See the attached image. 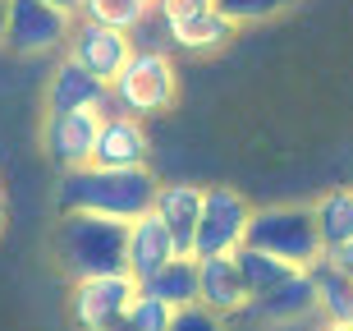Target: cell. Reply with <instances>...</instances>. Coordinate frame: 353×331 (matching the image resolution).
Listing matches in <instances>:
<instances>
[{"instance_id": "cell-1", "label": "cell", "mask_w": 353, "mask_h": 331, "mask_svg": "<svg viewBox=\"0 0 353 331\" xmlns=\"http://www.w3.org/2000/svg\"><path fill=\"white\" fill-rule=\"evenodd\" d=\"M157 185L161 180L147 166H129V171L79 166V171H60L55 207L60 212H92V216H115V221H138L143 212H152Z\"/></svg>"}, {"instance_id": "cell-2", "label": "cell", "mask_w": 353, "mask_h": 331, "mask_svg": "<svg viewBox=\"0 0 353 331\" xmlns=\"http://www.w3.org/2000/svg\"><path fill=\"white\" fill-rule=\"evenodd\" d=\"M124 239H129V221L92 212H60L55 258H60L69 281L110 276V272H124Z\"/></svg>"}, {"instance_id": "cell-3", "label": "cell", "mask_w": 353, "mask_h": 331, "mask_svg": "<svg viewBox=\"0 0 353 331\" xmlns=\"http://www.w3.org/2000/svg\"><path fill=\"white\" fill-rule=\"evenodd\" d=\"M179 97V74H174V55L170 51H138L124 60L115 79H110V111L133 120H152L161 111L174 106Z\"/></svg>"}, {"instance_id": "cell-4", "label": "cell", "mask_w": 353, "mask_h": 331, "mask_svg": "<svg viewBox=\"0 0 353 331\" xmlns=\"http://www.w3.org/2000/svg\"><path fill=\"white\" fill-rule=\"evenodd\" d=\"M243 244L271 253L289 267H312L321 258V235H316L312 207H262L248 216V235Z\"/></svg>"}, {"instance_id": "cell-5", "label": "cell", "mask_w": 353, "mask_h": 331, "mask_svg": "<svg viewBox=\"0 0 353 331\" xmlns=\"http://www.w3.org/2000/svg\"><path fill=\"white\" fill-rule=\"evenodd\" d=\"M248 198L239 189L211 185L202 189V216H197V235H193V258H216V253H234L248 235Z\"/></svg>"}, {"instance_id": "cell-6", "label": "cell", "mask_w": 353, "mask_h": 331, "mask_svg": "<svg viewBox=\"0 0 353 331\" xmlns=\"http://www.w3.org/2000/svg\"><path fill=\"white\" fill-rule=\"evenodd\" d=\"M74 14L55 10L46 0H10V28H5V46L14 55H51L65 51Z\"/></svg>"}, {"instance_id": "cell-7", "label": "cell", "mask_w": 353, "mask_h": 331, "mask_svg": "<svg viewBox=\"0 0 353 331\" xmlns=\"http://www.w3.org/2000/svg\"><path fill=\"white\" fill-rule=\"evenodd\" d=\"M133 294H138V281H133L129 272L74 281V294H69L74 327H79V331H97V327H105V322L124 318V308L133 304Z\"/></svg>"}, {"instance_id": "cell-8", "label": "cell", "mask_w": 353, "mask_h": 331, "mask_svg": "<svg viewBox=\"0 0 353 331\" xmlns=\"http://www.w3.org/2000/svg\"><path fill=\"white\" fill-rule=\"evenodd\" d=\"M65 55L74 65H83L92 79L110 83L124 69V60L133 55V41L129 32H119V28H105V23H92V19H74L69 28V41H65Z\"/></svg>"}, {"instance_id": "cell-9", "label": "cell", "mask_w": 353, "mask_h": 331, "mask_svg": "<svg viewBox=\"0 0 353 331\" xmlns=\"http://www.w3.org/2000/svg\"><path fill=\"white\" fill-rule=\"evenodd\" d=\"M97 124H101L97 111H65V115H46L41 120V147H46L51 166H60V171L92 166Z\"/></svg>"}, {"instance_id": "cell-10", "label": "cell", "mask_w": 353, "mask_h": 331, "mask_svg": "<svg viewBox=\"0 0 353 331\" xmlns=\"http://www.w3.org/2000/svg\"><path fill=\"white\" fill-rule=\"evenodd\" d=\"M65 111H97V115H110V83L92 79L83 65L74 60H60L46 79V115H65Z\"/></svg>"}, {"instance_id": "cell-11", "label": "cell", "mask_w": 353, "mask_h": 331, "mask_svg": "<svg viewBox=\"0 0 353 331\" xmlns=\"http://www.w3.org/2000/svg\"><path fill=\"white\" fill-rule=\"evenodd\" d=\"M152 138H147L143 120L133 115H101L97 124V143H92V166H110V171H129V166H147Z\"/></svg>"}, {"instance_id": "cell-12", "label": "cell", "mask_w": 353, "mask_h": 331, "mask_svg": "<svg viewBox=\"0 0 353 331\" xmlns=\"http://www.w3.org/2000/svg\"><path fill=\"white\" fill-rule=\"evenodd\" d=\"M197 304L211 308L216 318H234L248 308V290L234 267V253H216V258H197Z\"/></svg>"}, {"instance_id": "cell-13", "label": "cell", "mask_w": 353, "mask_h": 331, "mask_svg": "<svg viewBox=\"0 0 353 331\" xmlns=\"http://www.w3.org/2000/svg\"><path fill=\"white\" fill-rule=\"evenodd\" d=\"M152 216L170 230L174 253L193 258V235H197V216H202V185H157Z\"/></svg>"}, {"instance_id": "cell-14", "label": "cell", "mask_w": 353, "mask_h": 331, "mask_svg": "<svg viewBox=\"0 0 353 331\" xmlns=\"http://www.w3.org/2000/svg\"><path fill=\"white\" fill-rule=\"evenodd\" d=\"M170 258H179V253H174L170 230H165L157 216L143 212L138 221H129V239H124V272H129L138 285H143L152 272H161Z\"/></svg>"}, {"instance_id": "cell-15", "label": "cell", "mask_w": 353, "mask_h": 331, "mask_svg": "<svg viewBox=\"0 0 353 331\" xmlns=\"http://www.w3.org/2000/svg\"><path fill=\"white\" fill-rule=\"evenodd\" d=\"M243 313L266 322V327H285V322H299V318H307V313H316V290H312V281H307V272L299 267V272L289 281H280L275 290L248 299Z\"/></svg>"}, {"instance_id": "cell-16", "label": "cell", "mask_w": 353, "mask_h": 331, "mask_svg": "<svg viewBox=\"0 0 353 331\" xmlns=\"http://www.w3.org/2000/svg\"><path fill=\"white\" fill-rule=\"evenodd\" d=\"M239 28L225 19L221 10H207L197 14V19H188V23H174L165 28V41H170V55L183 51V55H211V51H225L230 41H234Z\"/></svg>"}, {"instance_id": "cell-17", "label": "cell", "mask_w": 353, "mask_h": 331, "mask_svg": "<svg viewBox=\"0 0 353 331\" xmlns=\"http://www.w3.org/2000/svg\"><path fill=\"white\" fill-rule=\"evenodd\" d=\"M303 272H307V281H312V290H316V313H321V322L353 327V281L330 263L326 253H321L312 267H303Z\"/></svg>"}, {"instance_id": "cell-18", "label": "cell", "mask_w": 353, "mask_h": 331, "mask_svg": "<svg viewBox=\"0 0 353 331\" xmlns=\"http://www.w3.org/2000/svg\"><path fill=\"white\" fill-rule=\"evenodd\" d=\"M138 290L161 299V304H170V308L197 304V258H170V263L161 267V272H152Z\"/></svg>"}, {"instance_id": "cell-19", "label": "cell", "mask_w": 353, "mask_h": 331, "mask_svg": "<svg viewBox=\"0 0 353 331\" xmlns=\"http://www.w3.org/2000/svg\"><path fill=\"white\" fill-rule=\"evenodd\" d=\"M234 267H239V276H243V290H248V299L275 290L280 281H289L294 272H299V267L280 263V258H271V253H262V249H252V244H239V249H234Z\"/></svg>"}, {"instance_id": "cell-20", "label": "cell", "mask_w": 353, "mask_h": 331, "mask_svg": "<svg viewBox=\"0 0 353 331\" xmlns=\"http://www.w3.org/2000/svg\"><path fill=\"white\" fill-rule=\"evenodd\" d=\"M312 221L326 253L340 249L344 239H353V189H330L321 202H312Z\"/></svg>"}, {"instance_id": "cell-21", "label": "cell", "mask_w": 353, "mask_h": 331, "mask_svg": "<svg viewBox=\"0 0 353 331\" xmlns=\"http://www.w3.org/2000/svg\"><path fill=\"white\" fill-rule=\"evenodd\" d=\"M147 14H152V0H83L79 5V19L119 28V32H133Z\"/></svg>"}, {"instance_id": "cell-22", "label": "cell", "mask_w": 353, "mask_h": 331, "mask_svg": "<svg viewBox=\"0 0 353 331\" xmlns=\"http://www.w3.org/2000/svg\"><path fill=\"white\" fill-rule=\"evenodd\" d=\"M124 322H129L133 331H170V322H174V308L138 290V294H133V304L124 308Z\"/></svg>"}, {"instance_id": "cell-23", "label": "cell", "mask_w": 353, "mask_h": 331, "mask_svg": "<svg viewBox=\"0 0 353 331\" xmlns=\"http://www.w3.org/2000/svg\"><path fill=\"white\" fill-rule=\"evenodd\" d=\"M294 0H216V10L230 19V23H262V19H271V14L289 10Z\"/></svg>"}, {"instance_id": "cell-24", "label": "cell", "mask_w": 353, "mask_h": 331, "mask_svg": "<svg viewBox=\"0 0 353 331\" xmlns=\"http://www.w3.org/2000/svg\"><path fill=\"white\" fill-rule=\"evenodd\" d=\"M216 10V0H152V14H157L161 28H174V23H188L197 14Z\"/></svg>"}, {"instance_id": "cell-25", "label": "cell", "mask_w": 353, "mask_h": 331, "mask_svg": "<svg viewBox=\"0 0 353 331\" xmlns=\"http://www.w3.org/2000/svg\"><path fill=\"white\" fill-rule=\"evenodd\" d=\"M170 331H225V322L202 304H188V308H174V322Z\"/></svg>"}, {"instance_id": "cell-26", "label": "cell", "mask_w": 353, "mask_h": 331, "mask_svg": "<svg viewBox=\"0 0 353 331\" xmlns=\"http://www.w3.org/2000/svg\"><path fill=\"white\" fill-rule=\"evenodd\" d=\"M326 258H330V263H335V267H340V272H344V276L353 281V239H344L340 249H330Z\"/></svg>"}, {"instance_id": "cell-27", "label": "cell", "mask_w": 353, "mask_h": 331, "mask_svg": "<svg viewBox=\"0 0 353 331\" xmlns=\"http://www.w3.org/2000/svg\"><path fill=\"white\" fill-rule=\"evenodd\" d=\"M46 5H55V10H65V14H74V19H79V5H83V0H46Z\"/></svg>"}, {"instance_id": "cell-28", "label": "cell", "mask_w": 353, "mask_h": 331, "mask_svg": "<svg viewBox=\"0 0 353 331\" xmlns=\"http://www.w3.org/2000/svg\"><path fill=\"white\" fill-rule=\"evenodd\" d=\"M5 28H10V0H0V46H5Z\"/></svg>"}, {"instance_id": "cell-29", "label": "cell", "mask_w": 353, "mask_h": 331, "mask_svg": "<svg viewBox=\"0 0 353 331\" xmlns=\"http://www.w3.org/2000/svg\"><path fill=\"white\" fill-rule=\"evenodd\" d=\"M97 331H133V327L124 318H115V322H105V327H97Z\"/></svg>"}, {"instance_id": "cell-30", "label": "cell", "mask_w": 353, "mask_h": 331, "mask_svg": "<svg viewBox=\"0 0 353 331\" xmlns=\"http://www.w3.org/2000/svg\"><path fill=\"white\" fill-rule=\"evenodd\" d=\"M312 331H349V327H340V322H316Z\"/></svg>"}, {"instance_id": "cell-31", "label": "cell", "mask_w": 353, "mask_h": 331, "mask_svg": "<svg viewBox=\"0 0 353 331\" xmlns=\"http://www.w3.org/2000/svg\"><path fill=\"white\" fill-rule=\"evenodd\" d=\"M5 216H10V212H5V198H0V235H5Z\"/></svg>"}, {"instance_id": "cell-32", "label": "cell", "mask_w": 353, "mask_h": 331, "mask_svg": "<svg viewBox=\"0 0 353 331\" xmlns=\"http://www.w3.org/2000/svg\"><path fill=\"white\" fill-rule=\"evenodd\" d=\"M349 331H353V327H349Z\"/></svg>"}]
</instances>
